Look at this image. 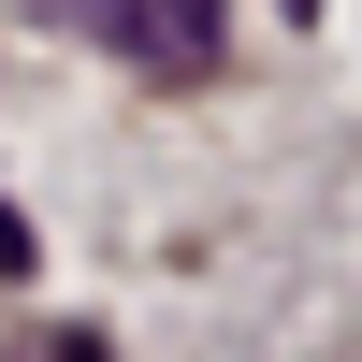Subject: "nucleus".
I'll return each instance as SVG.
<instances>
[{
	"label": "nucleus",
	"mask_w": 362,
	"mask_h": 362,
	"mask_svg": "<svg viewBox=\"0 0 362 362\" xmlns=\"http://www.w3.org/2000/svg\"><path fill=\"white\" fill-rule=\"evenodd\" d=\"M290 15H319V0H290Z\"/></svg>",
	"instance_id": "1"
}]
</instances>
